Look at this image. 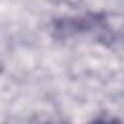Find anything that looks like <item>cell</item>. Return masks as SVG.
<instances>
[]
</instances>
